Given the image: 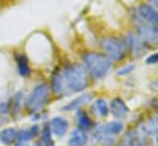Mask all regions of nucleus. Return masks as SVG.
Returning <instances> with one entry per match:
<instances>
[{"label": "nucleus", "mask_w": 158, "mask_h": 146, "mask_svg": "<svg viewBox=\"0 0 158 146\" xmlns=\"http://www.w3.org/2000/svg\"><path fill=\"white\" fill-rule=\"evenodd\" d=\"M33 146H42V145H40V143H36V144H35Z\"/></svg>", "instance_id": "27"}, {"label": "nucleus", "mask_w": 158, "mask_h": 146, "mask_svg": "<svg viewBox=\"0 0 158 146\" xmlns=\"http://www.w3.org/2000/svg\"><path fill=\"white\" fill-rule=\"evenodd\" d=\"M10 114V110H9V103L7 102H1L0 103V125L5 122L6 117Z\"/></svg>", "instance_id": "22"}, {"label": "nucleus", "mask_w": 158, "mask_h": 146, "mask_svg": "<svg viewBox=\"0 0 158 146\" xmlns=\"http://www.w3.org/2000/svg\"><path fill=\"white\" fill-rule=\"evenodd\" d=\"M109 113H112L113 117L118 120L119 119H124L129 114V107H127V105L125 103L124 100H121L120 97H115L110 101Z\"/></svg>", "instance_id": "10"}, {"label": "nucleus", "mask_w": 158, "mask_h": 146, "mask_svg": "<svg viewBox=\"0 0 158 146\" xmlns=\"http://www.w3.org/2000/svg\"><path fill=\"white\" fill-rule=\"evenodd\" d=\"M156 146H158V135L156 136Z\"/></svg>", "instance_id": "26"}, {"label": "nucleus", "mask_w": 158, "mask_h": 146, "mask_svg": "<svg viewBox=\"0 0 158 146\" xmlns=\"http://www.w3.org/2000/svg\"><path fill=\"white\" fill-rule=\"evenodd\" d=\"M125 43L127 45V49L131 52L134 57H141L146 52V44L140 39L136 32H129L125 36Z\"/></svg>", "instance_id": "6"}, {"label": "nucleus", "mask_w": 158, "mask_h": 146, "mask_svg": "<svg viewBox=\"0 0 158 146\" xmlns=\"http://www.w3.org/2000/svg\"><path fill=\"white\" fill-rule=\"evenodd\" d=\"M48 123H49V128H50L53 135H55L58 138H63L64 135H66V133L69 130V122L65 118L54 117Z\"/></svg>", "instance_id": "9"}, {"label": "nucleus", "mask_w": 158, "mask_h": 146, "mask_svg": "<svg viewBox=\"0 0 158 146\" xmlns=\"http://www.w3.org/2000/svg\"><path fill=\"white\" fill-rule=\"evenodd\" d=\"M40 145L42 146H54V140L52 138V130L49 128V123H44L43 127L40 128Z\"/></svg>", "instance_id": "20"}, {"label": "nucleus", "mask_w": 158, "mask_h": 146, "mask_svg": "<svg viewBox=\"0 0 158 146\" xmlns=\"http://www.w3.org/2000/svg\"><path fill=\"white\" fill-rule=\"evenodd\" d=\"M63 77L65 81L66 91L69 92H81L88 86V73L85 67L79 63L69 64L63 70Z\"/></svg>", "instance_id": "2"}, {"label": "nucleus", "mask_w": 158, "mask_h": 146, "mask_svg": "<svg viewBox=\"0 0 158 146\" xmlns=\"http://www.w3.org/2000/svg\"><path fill=\"white\" fill-rule=\"evenodd\" d=\"M91 112L98 117V118H106L108 114H109V107H108V103L103 100V98H98L96 100L92 106H91Z\"/></svg>", "instance_id": "17"}, {"label": "nucleus", "mask_w": 158, "mask_h": 146, "mask_svg": "<svg viewBox=\"0 0 158 146\" xmlns=\"http://www.w3.org/2000/svg\"><path fill=\"white\" fill-rule=\"evenodd\" d=\"M134 69H135V65H134V64H127V65L120 68L118 71H117V75H119V76L127 75V74H130L131 71H134Z\"/></svg>", "instance_id": "23"}, {"label": "nucleus", "mask_w": 158, "mask_h": 146, "mask_svg": "<svg viewBox=\"0 0 158 146\" xmlns=\"http://www.w3.org/2000/svg\"><path fill=\"white\" fill-rule=\"evenodd\" d=\"M40 128L38 125H32L28 129L19 130V136H17L16 146H25L27 143H30L31 140H33L40 134Z\"/></svg>", "instance_id": "11"}, {"label": "nucleus", "mask_w": 158, "mask_h": 146, "mask_svg": "<svg viewBox=\"0 0 158 146\" xmlns=\"http://www.w3.org/2000/svg\"><path fill=\"white\" fill-rule=\"evenodd\" d=\"M75 119H76V125L77 128L83 130V131H89L92 130V127H93V123L89 118V115L82 110H76V114H75Z\"/></svg>", "instance_id": "15"}, {"label": "nucleus", "mask_w": 158, "mask_h": 146, "mask_svg": "<svg viewBox=\"0 0 158 146\" xmlns=\"http://www.w3.org/2000/svg\"><path fill=\"white\" fill-rule=\"evenodd\" d=\"M82 62L86 71L94 80H102L106 77L113 63L107 55L98 52H86L82 55Z\"/></svg>", "instance_id": "1"}, {"label": "nucleus", "mask_w": 158, "mask_h": 146, "mask_svg": "<svg viewBox=\"0 0 158 146\" xmlns=\"http://www.w3.org/2000/svg\"><path fill=\"white\" fill-rule=\"evenodd\" d=\"M104 129H106V133L107 135L109 136H115L119 135L123 130H124V123L121 120H112L107 124H104Z\"/></svg>", "instance_id": "21"}, {"label": "nucleus", "mask_w": 158, "mask_h": 146, "mask_svg": "<svg viewBox=\"0 0 158 146\" xmlns=\"http://www.w3.org/2000/svg\"><path fill=\"white\" fill-rule=\"evenodd\" d=\"M146 64L148 65H153V64H158V52L151 54L150 57L146 58Z\"/></svg>", "instance_id": "24"}, {"label": "nucleus", "mask_w": 158, "mask_h": 146, "mask_svg": "<svg viewBox=\"0 0 158 146\" xmlns=\"http://www.w3.org/2000/svg\"><path fill=\"white\" fill-rule=\"evenodd\" d=\"M23 92L20 91L17 93H15L12 96V98L10 100L9 103V110H10V114H12L14 117H16L20 112H21V107H22V103H23Z\"/></svg>", "instance_id": "19"}, {"label": "nucleus", "mask_w": 158, "mask_h": 146, "mask_svg": "<svg viewBox=\"0 0 158 146\" xmlns=\"http://www.w3.org/2000/svg\"><path fill=\"white\" fill-rule=\"evenodd\" d=\"M50 91L55 96H59V97H61L64 95H68L65 81H64L61 70H59V71L56 70L52 75V79H50Z\"/></svg>", "instance_id": "8"}, {"label": "nucleus", "mask_w": 158, "mask_h": 146, "mask_svg": "<svg viewBox=\"0 0 158 146\" xmlns=\"http://www.w3.org/2000/svg\"><path fill=\"white\" fill-rule=\"evenodd\" d=\"M15 62L17 67V73L22 77H27L31 75V67L28 64V58L22 54V53H16L15 54Z\"/></svg>", "instance_id": "13"}, {"label": "nucleus", "mask_w": 158, "mask_h": 146, "mask_svg": "<svg viewBox=\"0 0 158 146\" xmlns=\"http://www.w3.org/2000/svg\"><path fill=\"white\" fill-rule=\"evenodd\" d=\"M19 136V130L15 128H5L0 130V143L5 146L16 144Z\"/></svg>", "instance_id": "14"}, {"label": "nucleus", "mask_w": 158, "mask_h": 146, "mask_svg": "<svg viewBox=\"0 0 158 146\" xmlns=\"http://www.w3.org/2000/svg\"><path fill=\"white\" fill-rule=\"evenodd\" d=\"M137 16L141 21L152 25V26H157L158 27V12L148 4H141L137 7Z\"/></svg>", "instance_id": "7"}, {"label": "nucleus", "mask_w": 158, "mask_h": 146, "mask_svg": "<svg viewBox=\"0 0 158 146\" xmlns=\"http://www.w3.org/2000/svg\"><path fill=\"white\" fill-rule=\"evenodd\" d=\"M49 95H50L49 85H47L45 82L37 84L33 87V90L31 91V93L28 95V97L25 100V108H26V110L31 115L35 114V113L40 112L43 106L48 102Z\"/></svg>", "instance_id": "3"}, {"label": "nucleus", "mask_w": 158, "mask_h": 146, "mask_svg": "<svg viewBox=\"0 0 158 146\" xmlns=\"http://www.w3.org/2000/svg\"><path fill=\"white\" fill-rule=\"evenodd\" d=\"M101 48L103 54L107 55L112 62L121 60L127 53V45L123 38L106 37L101 41Z\"/></svg>", "instance_id": "4"}, {"label": "nucleus", "mask_w": 158, "mask_h": 146, "mask_svg": "<svg viewBox=\"0 0 158 146\" xmlns=\"http://www.w3.org/2000/svg\"><path fill=\"white\" fill-rule=\"evenodd\" d=\"M147 4L151 5V6L158 12V0H147Z\"/></svg>", "instance_id": "25"}, {"label": "nucleus", "mask_w": 158, "mask_h": 146, "mask_svg": "<svg viewBox=\"0 0 158 146\" xmlns=\"http://www.w3.org/2000/svg\"><path fill=\"white\" fill-rule=\"evenodd\" d=\"M141 131L145 135H158V112L145 122Z\"/></svg>", "instance_id": "18"}, {"label": "nucleus", "mask_w": 158, "mask_h": 146, "mask_svg": "<svg viewBox=\"0 0 158 146\" xmlns=\"http://www.w3.org/2000/svg\"><path fill=\"white\" fill-rule=\"evenodd\" d=\"M136 33L146 45H158V27L148 25L140 19L136 21Z\"/></svg>", "instance_id": "5"}, {"label": "nucleus", "mask_w": 158, "mask_h": 146, "mask_svg": "<svg viewBox=\"0 0 158 146\" xmlns=\"http://www.w3.org/2000/svg\"><path fill=\"white\" fill-rule=\"evenodd\" d=\"M92 93H82L80 95L79 97L74 98L73 101L68 102L64 107H63V110L64 112H73V110H81V107L86 103H88L91 100H92Z\"/></svg>", "instance_id": "12"}, {"label": "nucleus", "mask_w": 158, "mask_h": 146, "mask_svg": "<svg viewBox=\"0 0 158 146\" xmlns=\"http://www.w3.org/2000/svg\"><path fill=\"white\" fill-rule=\"evenodd\" d=\"M88 141V135L86 131L81 130L79 128H76L75 130L71 131L70 138L68 140V145L69 146H85Z\"/></svg>", "instance_id": "16"}]
</instances>
